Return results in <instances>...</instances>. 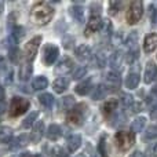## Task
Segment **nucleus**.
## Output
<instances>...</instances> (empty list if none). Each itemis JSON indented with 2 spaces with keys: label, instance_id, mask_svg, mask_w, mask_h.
<instances>
[{
  "label": "nucleus",
  "instance_id": "55",
  "mask_svg": "<svg viewBox=\"0 0 157 157\" xmlns=\"http://www.w3.org/2000/svg\"><path fill=\"white\" fill-rule=\"evenodd\" d=\"M3 112H4V110H3V106L0 105V116H2V114H3Z\"/></svg>",
  "mask_w": 157,
  "mask_h": 157
},
{
  "label": "nucleus",
  "instance_id": "50",
  "mask_svg": "<svg viewBox=\"0 0 157 157\" xmlns=\"http://www.w3.org/2000/svg\"><path fill=\"white\" fill-rule=\"evenodd\" d=\"M130 157H145V156H144V153H141L139 150H136V152H134Z\"/></svg>",
  "mask_w": 157,
  "mask_h": 157
},
{
  "label": "nucleus",
  "instance_id": "28",
  "mask_svg": "<svg viewBox=\"0 0 157 157\" xmlns=\"http://www.w3.org/2000/svg\"><path fill=\"white\" fill-rule=\"evenodd\" d=\"M117 106H119V101L117 99H113V98H112V99H108L102 106L103 114H112L117 109Z\"/></svg>",
  "mask_w": 157,
  "mask_h": 157
},
{
  "label": "nucleus",
  "instance_id": "24",
  "mask_svg": "<svg viewBox=\"0 0 157 157\" xmlns=\"http://www.w3.org/2000/svg\"><path fill=\"white\" fill-rule=\"evenodd\" d=\"M39 102H40L41 106H44L46 109H50L54 106V102H55V98L52 97V94H48V92H44V94L39 95Z\"/></svg>",
  "mask_w": 157,
  "mask_h": 157
},
{
  "label": "nucleus",
  "instance_id": "38",
  "mask_svg": "<svg viewBox=\"0 0 157 157\" xmlns=\"http://www.w3.org/2000/svg\"><path fill=\"white\" fill-rule=\"evenodd\" d=\"M125 120H127V117H125V114L123 113V112H117L116 114H114L113 117H112V125H120V124H124Z\"/></svg>",
  "mask_w": 157,
  "mask_h": 157
},
{
  "label": "nucleus",
  "instance_id": "13",
  "mask_svg": "<svg viewBox=\"0 0 157 157\" xmlns=\"http://www.w3.org/2000/svg\"><path fill=\"white\" fill-rule=\"evenodd\" d=\"M43 135H44V123L43 121H37L35 125H33L32 131H30L29 141L33 142V144H37V142L41 141Z\"/></svg>",
  "mask_w": 157,
  "mask_h": 157
},
{
  "label": "nucleus",
  "instance_id": "45",
  "mask_svg": "<svg viewBox=\"0 0 157 157\" xmlns=\"http://www.w3.org/2000/svg\"><path fill=\"white\" fill-rule=\"evenodd\" d=\"M146 155H147V157H157V142L153 144L152 146H149Z\"/></svg>",
  "mask_w": 157,
  "mask_h": 157
},
{
  "label": "nucleus",
  "instance_id": "35",
  "mask_svg": "<svg viewBox=\"0 0 157 157\" xmlns=\"http://www.w3.org/2000/svg\"><path fill=\"white\" fill-rule=\"evenodd\" d=\"M98 152H99L101 157H108V144H106V136L102 135L98 144Z\"/></svg>",
  "mask_w": 157,
  "mask_h": 157
},
{
  "label": "nucleus",
  "instance_id": "33",
  "mask_svg": "<svg viewBox=\"0 0 157 157\" xmlns=\"http://www.w3.org/2000/svg\"><path fill=\"white\" fill-rule=\"evenodd\" d=\"M136 44H138V32L134 30V32H131L128 35L127 40H125V46L130 50H134V48H136Z\"/></svg>",
  "mask_w": 157,
  "mask_h": 157
},
{
  "label": "nucleus",
  "instance_id": "31",
  "mask_svg": "<svg viewBox=\"0 0 157 157\" xmlns=\"http://www.w3.org/2000/svg\"><path fill=\"white\" fill-rule=\"evenodd\" d=\"M145 125H146V119L145 117H136L132 121V124H131V130L134 132H141L145 128Z\"/></svg>",
  "mask_w": 157,
  "mask_h": 157
},
{
  "label": "nucleus",
  "instance_id": "46",
  "mask_svg": "<svg viewBox=\"0 0 157 157\" xmlns=\"http://www.w3.org/2000/svg\"><path fill=\"white\" fill-rule=\"evenodd\" d=\"M130 110L132 112V113H138V112H141L142 110V103L141 102H136V101H135V102L132 103V106L130 108Z\"/></svg>",
  "mask_w": 157,
  "mask_h": 157
},
{
  "label": "nucleus",
  "instance_id": "23",
  "mask_svg": "<svg viewBox=\"0 0 157 157\" xmlns=\"http://www.w3.org/2000/svg\"><path fill=\"white\" fill-rule=\"evenodd\" d=\"M106 92H108V88L103 84H98V86L94 87V90L91 92V99H94V101L103 99L106 97Z\"/></svg>",
  "mask_w": 157,
  "mask_h": 157
},
{
  "label": "nucleus",
  "instance_id": "44",
  "mask_svg": "<svg viewBox=\"0 0 157 157\" xmlns=\"http://www.w3.org/2000/svg\"><path fill=\"white\" fill-rule=\"evenodd\" d=\"M149 18H150V22H152V24H155L157 21V6L156 4L149 6Z\"/></svg>",
  "mask_w": 157,
  "mask_h": 157
},
{
  "label": "nucleus",
  "instance_id": "3",
  "mask_svg": "<svg viewBox=\"0 0 157 157\" xmlns=\"http://www.w3.org/2000/svg\"><path fill=\"white\" fill-rule=\"evenodd\" d=\"M144 15V3L141 0H135L130 4L127 13H125V21L130 25H135Z\"/></svg>",
  "mask_w": 157,
  "mask_h": 157
},
{
  "label": "nucleus",
  "instance_id": "26",
  "mask_svg": "<svg viewBox=\"0 0 157 157\" xmlns=\"http://www.w3.org/2000/svg\"><path fill=\"white\" fill-rule=\"evenodd\" d=\"M13 141V128L10 127H0V144H10Z\"/></svg>",
  "mask_w": 157,
  "mask_h": 157
},
{
  "label": "nucleus",
  "instance_id": "37",
  "mask_svg": "<svg viewBox=\"0 0 157 157\" xmlns=\"http://www.w3.org/2000/svg\"><path fill=\"white\" fill-rule=\"evenodd\" d=\"M86 75H87L86 66H77V68H75V71L72 72V77H73L75 80H80V78L86 77Z\"/></svg>",
  "mask_w": 157,
  "mask_h": 157
},
{
  "label": "nucleus",
  "instance_id": "9",
  "mask_svg": "<svg viewBox=\"0 0 157 157\" xmlns=\"http://www.w3.org/2000/svg\"><path fill=\"white\" fill-rule=\"evenodd\" d=\"M75 71V62L69 57H63L55 66V73L57 75H68Z\"/></svg>",
  "mask_w": 157,
  "mask_h": 157
},
{
  "label": "nucleus",
  "instance_id": "1",
  "mask_svg": "<svg viewBox=\"0 0 157 157\" xmlns=\"http://www.w3.org/2000/svg\"><path fill=\"white\" fill-rule=\"evenodd\" d=\"M54 15V10L48 3L39 2L30 10V17H32L33 22L37 25H47L52 19Z\"/></svg>",
  "mask_w": 157,
  "mask_h": 157
},
{
  "label": "nucleus",
  "instance_id": "16",
  "mask_svg": "<svg viewBox=\"0 0 157 157\" xmlns=\"http://www.w3.org/2000/svg\"><path fill=\"white\" fill-rule=\"evenodd\" d=\"M33 73V68H32V63L30 62H24L21 66H19V71H18V78L21 81H28L30 78Z\"/></svg>",
  "mask_w": 157,
  "mask_h": 157
},
{
  "label": "nucleus",
  "instance_id": "49",
  "mask_svg": "<svg viewBox=\"0 0 157 157\" xmlns=\"http://www.w3.org/2000/svg\"><path fill=\"white\" fill-rule=\"evenodd\" d=\"M19 157H40L39 155H36V153H29V152H25L22 153V155H19Z\"/></svg>",
  "mask_w": 157,
  "mask_h": 157
},
{
  "label": "nucleus",
  "instance_id": "12",
  "mask_svg": "<svg viewBox=\"0 0 157 157\" xmlns=\"http://www.w3.org/2000/svg\"><path fill=\"white\" fill-rule=\"evenodd\" d=\"M75 55H76V58L80 62H88L92 58L91 48H90L87 44H80V46H77L76 50H75Z\"/></svg>",
  "mask_w": 157,
  "mask_h": 157
},
{
  "label": "nucleus",
  "instance_id": "48",
  "mask_svg": "<svg viewBox=\"0 0 157 157\" xmlns=\"http://www.w3.org/2000/svg\"><path fill=\"white\" fill-rule=\"evenodd\" d=\"M150 117H152L153 120H157V103L152 108V110H150Z\"/></svg>",
  "mask_w": 157,
  "mask_h": 157
},
{
  "label": "nucleus",
  "instance_id": "51",
  "mask_svg": "<svg viewBox=\"0 0 157 157\" xmlns=\"http://www.w3.org/2000/svg\"><path fill=\"white\" fill-rule=\"evenodd\" d=\"M4 101V90H3L2 84H0V102H3Z\"/></svg>",
  "mask_w": 157,
  "mask_h": 157
},
{
  "label": "nucleus",
  "instance_id": "20",
  "mask_svg": "<svg viewBox=\"0 0 157 157\" xmlns=\"http://www.w3.org/2000/svg\"><path fill=\"white\" fill-rule=\"evenodd\" d=\"M46 135L50 141H58L62 135V128L58 124H51L46 131Z\"/></svg>",
  "mask_w": 157,
  "mask_h": 157
},
{
  "label": "nucleus",
  "instance_id": "5",
  "mask_svg": "<svg viewBox=\"0 0 157 157\" xmlns=\"http://www.w3.org/2000/svg\"><path fill=\"white\" fill-rule=\"evenodd\" d=\"M66 121L73 127H80L84 121V105L75 106L72 110L66 113Z\"/></svg>",
  "mask_w": 157,
  "mask_h": 157
},
{
  "label": "nucleus",
  "instance_id": "22",
  "mask_svg": "<svg viewBox=\"0 0 157 157\" xmlns=\"http://www.w3.org/2000/svg\"><path fill=\"white\" fill-rule=\"evenodd\" d=\"M106 61H108V57H106V52L103 50H101L95 55H92V63H94L95 68H103L106 65Z\"/></svg>",
  "mask_w": 157,
  "mask_h": 157
},
{
  "label": "nucleus",
  "instance_id": "34",
  "mask_svg": "<svg viewBox=\"0 0 157 157\" xmlns=\"http://www.w3.org/2000/svg\"><path fill=\"white\" fill-rule=\"evenodd\" d=\"M22 36H24V28L19 26V25H15V26L13 28V30H11L10 37L13 39L14 41H17V43H18V41L22 39Z\"/></svg>",
  "mask_w": 157,
  "mask_h": 157
},
{
  "label": "nucleus",
  "instance_id": "41",
  "mask_svg": "<svg viewBox=\"0 0 157 157\" xmlns=\"http://www.w3.org/2000/svg\"><path fill=\"white\" fill-rule=\"evenodd\" d=\"M121 102L125 108L130 109L131 106H132V103L135 102V99H134V97L130 95V94H121Z\"/></svg>",
  "mask_w": 157,
  "mask_h": 157
},
{
  "label": "nucleus",
  "instance_id": "27",
  "mask_svg": "<svg viewBox=\"0 0 157 157\" xmlns=\"http://www.w3.org/2000/svg\"><path fill=\"white\" fill-rule=\"evenodd\" d=\"M47 86H48V80H47L46 76H37L33 78L32 87L35 91H41V90L47 88Z\"/></svg>",
  "mask_w": 157,
  "mask_h": 157
},
{
  "label": "nucleus",
  "instance_id": "15",
  "mask_svg": "<svg viewBox=\"0 0 157 157\" xmlns=\"http://www.w3.org/2000/svg\"><path fill=\"white\" fill-rule=\"evenodd\" d=\"M91 90H94V87H92V80L91 78H84L83 81H80V83L77 84L76 87H75V91H76V94L78 95H87Z\"/></svg>",
  "mask_w": 157,
  "mask_h": 157
},
{
  "label": "nucleus",
  "instance_id": "14",
  "mask_svg": "<svg viewBox=\"0 0 157 157\" xmlns=\"http://www.w3.org/2000/svg\"><path fill=\"white\" fill-rule=\"evenodd\" d=\"M144 80L146 84H150L153 80H157V66L155 65V62H152V61H149V62L146 63Z\"/></svg>",
  "mask_w": 157,
  "mask_h": 157
},
{
  "label": "nucleus",
  "instance_id": "43",
  "mask_svg": "<svg viewBox=\"0 0 157 157\" xmlns=\"http://www.w3.org/2000/svg\"><path fill=\"white\" fill-rule=\"evenodd\" d=\"M123 39H124L123 32L114 33V35H112V44H113V46H119V44L123 43Z\"/></svg>",
  "mask_w": 157,
  "mask_h": 157
},
{
  "label": "nucleus",
  "instance_id": "32",
  "mask_svg": "<svg viewBox=\"0 0 157 157\" xmlns=\"http://www.w3.org/2000/svg\"><path fill=\"white\" fill-rule=\"evenodd\" d=\"M61 106H62V110L69 112L75 108V98L72 95H68V97H63L62 101H61Z\"/></svg>",
  "mask_w": 157,
  "mask_h": 157
},
{
  "label": "nucleus",
  "instance_id": "10",
  "mask_svg": "<svg viewBox=\"0 0 157 157\" xmlns=\"http://www.w3.org/2000/svg\"><path fill=\"white\" fill-rule=\"evenodd\" d=\"M123 62H124V54L121 50H116L114 52H112L110 58H109V65H110L112 71L119 72L123 68Z\"/></svg>",
  "mask_w": 157,
  "mask_h": 157
},
{
  "label": "nucleus",
  "instance_id": "7",
  "mask_svg": "<svg viewBox=\"0 0 157 157\" xmlns=\"http://www.w3.org/2000/svg\"><path fill=\"white\" fill-rule=\"evenodd\" d=\"M58 55H59V50L55 44H51L48 43L46 47H44V51H43V59H44V63L47 66H51L52 63L57 61Z\"/></svg>",
  "mask_w": 157,
  "mask_h": 157
},
{
  "label": "nucleus",
  "instance_id": "21",
  "mask_svg": "<svg viewBox=\"0 0 157 157\" xmlns=\"http://www.w3.org/2000/svg\"><path fill=\"white\" fill-rule=\"evenodd\" d=\"M28 141H29V136H26V135H19L17 138H13V141L10 142V149H13V150L21 149V147L26 146Z\"/></svg>",
  "mask_w": 157,
  "mask_h": 157
},
{
  "label": "nucleus",
  "instance_id": "11",
  "mask_svg": "<svg viewBox=\"0 0 157 157\" xmlns=\"http://www.w3.org/2000/svg\"><path fill=\"white\" fill-rule=\"evenodd\" d=\"M105 83H106V87H108V88H112V90L120 88L121 77H120L119 72H114V71L108 72V73L105 75Z\"/></svg>",
  "mask_w": 157,
  "mask_h": 157
},
{
  "label": "nucleus",
  "instance_id": "53",
  "mask_svg": "<svg viewBox=\"0 0 157 157\" xmlns=\"http://www.w3.org/2000/svg\"><path fill=\"white\" fill-rule=\"evenodd\" d=\"M75 157H86V155H84V153H78V155H76Z\"/></svg>",
  "mask_w": 157,
  "mask_h": 157
},
{
  "label": "nucleus",
  "instance_id": "8",
  "mask_svg": "<svg viewBox=\"0 0 157 157\" xmlns=\"http://www.w3.org/2000/svg\"><path fill=\"white\" fill-rule=\"evenodd\" d=\"M102 25H103V19L101 18V15H91L87 22V26L86 30H84V35L90 36L92 33H97L102 29Z\"/></svg>",
  "mask_w": 157,
  "mask_h": 157
},
{
  "label": "nucleus",
  "instance_id": "47",
  "mask_svg": "<svg viewBox=\"0 0 157 157\" xmlns=\"http://www.w3.org/2000/svg\"><path fill=\"white\" fill-rule=\"evenodd\" d=\"M101 13V4H92L91 6V15H99Z\"/></svg>",
  "mask_w": 157,
  "mask_h": 157
},
{
  "label": "nucleus",
  "instance_id": "40",
  "mask_svg": "<svg viewBox=\"0 0 157 157\" xmlns=\"http://www.w3.org/2000/svg\"><path fill=\"white\" fill-rule=\"evenodd\" d=\"M138 57H139V51H138V48L130 50V51H128V54H127V62L130 63V65H132V63L135 62L136 59H138Z\"/></svg>",
  "mask_w": 157,
  "mask_h": 157
},
{
  "label": "nucleus",
  "instance_id": "39",
  "mask_svg": "<svg viewBox=\"0 0 157 157\" xmlns=\"http://www.w3.org/2000/svg\"><path fill=\"white\" fill-rule=\"evenodd\" d=\"M145 138L146 139H156L157 138V124H153L147 127L146 132H145Z\"/></svg>",
  "mask_w": 157,
  "mask_h": 157
},
{
  "label": "nucleus",
  "instance_id": "18",
  "mask_svg": "<svg viewBox=\"0 0 157 157\" xmlns=\"http://www.w3.org/2000/svg\"><path fill=\"white\" fill-rule=\"evenodd\" d=\"M69 87V80L66 77H58L52 81V88L57 94H62L63 91H66Z\"/></svg>",
  "mask_w": 157,
  "mask_h": 157
},
{
  "label": "nucleus",
  "instance_id": "6",
  "mask_svg": "<svg viewBox=\"0 0 157 157\" xmlns=\"http://www.w3.org/2000/svg\"><path fill=\"white\" fill-rule=\"evenodd\" d=\"M40 44H41V36H36V37L30 39V40L25 44L24 52H25V57H26L28 62H32L36 58V54H37L39 48H40Z\"/></svg>",
  "mask_w": 157,
  "mask_h": 157
},
{
  "label": "nucleus",
  "instance_id": "54",
  "mask_svg": "<svg viewBox=\"0 0 157 157\" xmlns=\"http://www.w3.org/2000/svg\"><path fill=\"white\" fill-rule=\"evenodd\" d=\"M2 11H3V2H0V14H2Z\"/></svg>",
  "mask_w": 157,
  "mask_h": 157
},
{
  "label": "nucleus",
  "instance_id": "19",
  "mask_svg": "<svg viewBox=\"0 0 157 157\" xmlns=\"http://www.w3.org/2000/svg\"><path fill=\"white\" fill-rule=\"evenodd\" d=\"M66 145H68V150L69 152H76L78 147L81 146V136L78 134H72L69 135L68 141H66Z\"/></svg>",
  "mask_w": 157,
  "mask_h": 157
},
{
  "label": "nucleus",
  "instance_id": "30",
  "mask_svg": "<svg viewBox=\"0 0 157 157\" xmlns=\"http://www.w3.org/2000/svg\"><path fill=\"white\" fill-rule=\"evenodd\" d=\"M37 116H39V113H37L36 110L30 112V114H28L26 119H25L24 123H22V127H24V128H30V127H33V125L37 123V121H36Z\"/></svg>",
  "mask_w": 157,
  "mask_h": 157
},
{
  "label": "nucleus",
  "instance_id": "36",
  "mask_svg": "<svg viewBox=\"0 0 157 157\" xmlns=\"http://www.w3.org/2000/svg\"><path fill=\"white\" fill-rule=\"evenodd\" d=\"M120 7H121V2H119V0H112L108 4V13L110 14V15H116L117 11L120 10Z\"/></svg>",
  "mask_w": 157,
  "mask_h": 157
},
{
  "label": "nucleus",
  "instance_id": "17",
  "mask_svg": "<svg viewBox=\"0 0 157 157\" xmlns=\"http://www.w3.org/2000/svg\"><path fill=\"white\" fill-rule=\"evenodd\" d=\"M156 47H157V35L156 33H150V35H147L145 37L144 50H145V52L150 54V52H153L156 50Z\"/></svg>",
  "mask_w": 157,
  "mask_h": 157
},
{
  "label": "nucleus",
  "instance_id": "25",
  "mask_svg": "<svg viewBox=\"0 0 157 157\" xmlns=\"http://www.w3.org/2000/svg\"><path fill=\"white\" fill-rule=\"evenodd\" d=\"M71 14H72L75 21L78 22V24H81V22L84 21L86 10H84V7H81V6H73V7L71 8Z\"/></svg>",
  "mask_w": 157,
  "mask_h": 157
},
{
  "label": "nucleus",
  "instance_id": "2",
  "mask_svg": "<svg viewBox=\"0 0 157 157\" xmlns=\"http://www.w3.org/2000/svg\"><path fill=\"white\" fill-rule=\"evenodd\" d=\"M29 106H30V102L28 99L21 98V97H14L10 102L8 114H10L11 117H19L26 110H29Z\"/></svg>",
  "mask_w": 157,
  "mask_h": 157
},
{
  "label": "nucleus",
  "instance_id": "52",
  "mask_svg": "<svg viewBox=\"0 0 157 157\" xmlns=\"http://www.w3.org/2000/svg\"><path fill=\"white\" fill-rule=\"evenodd\" d=\"M152 95H155V97H157V84H156V86L152 88Z\"/></svg>",
  "mask_w": 157,
  "mask_h": 157
},
{
  "label": "nucleus",
  "instance_id": "4",
  "mask_svg": "<svg viewBox=\"0 0 157 157\" xmlns=\"http://www.w3.org/2000/svg\"><path fill=\"white\" fill-rule=\"evenodd\" d=\"M114 142H116V146L120 150L125 152L134 145L135 136H134V132H130V131H119L114 135Z\"/></svg>",
  "mask_w": 157,
  "mask_h": 157
},
{
  "label": "nucleus",
  "instance_id": "29",
  "mask_svg": "<svg viewBox=\"0 0 157 157\" xmlns=\"http://www.w3.org/2000/svg\"><path fill=\"white\" fill-rule=\"evenodd\" d=\"M139 80H141V77H139L138 73H130L125 78V87L130 90H134L138 87L139 84Z\"/></svg>",
  "mask_w": 157,
  "mask_h": 157
},
{
  "label": "nucleus",
  "instance_id": "42",
  "mask_svg": "<svg viewBox=\"0 0 157 157\" xmlns=\"http://www.w3.org/2000/svg\"><path fill=\"white\" fill-rule=\"evenodd\" d=\"M112 29H113V26H112V22L109 21V19H105V21H103V25H102V29H101L102 35L112 36Z\"/></svg>",
  "mask_w": 157,
  "mask_h": 157
}]
</instances>
